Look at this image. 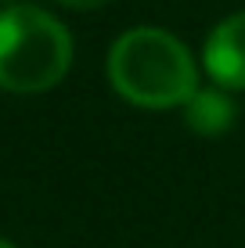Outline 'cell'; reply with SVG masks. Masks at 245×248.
<instances>
[{"label":"cell","instance_id":"obj_6","mask_svg":"<svg viewBox=\"0 0 245 248\" xmlns=\"http://www.w3.org/2000/svg\"><path fill=\"white\" fill-rule=\"evenodd\" d=\"M0 248H15L11 241H7V237H0Z\"/></svg>","mask_w":245,"mask_h":248},{"label":"cell","instance_id":"obj_1","mask_svg":"<svg viewBox=\"0 0 245 248\" xmlns=\"http://www.w3.org/2000/svg\"><path fill=\"white\" fill-rule=\"evenodd\" d=\"M108 79L123 101L166 112L180 108L198 90V68L173 32L137 25L108 50Z\"/></svg>","mask_w":245,"mask_h":248},{"label":"cell","instance_id":"obj_4","mask_svg":"<svg viewBox=\"0 0 245 248\" xmlns=\"http://www.w3.org/2000/svg\"><path fill=\"white\" fill-rule=\"evenodd\" d=\"M184 119L198 137H220L234 126V101L227 97L224 87L195 90L184 101Z\"/></svg>","mask_w":245,"mask_h":248},{"label":"cell","instance_id":"obj_5","mask_svg":"<svg viewBox=\"0 0 245 248\" xmlns=\"http://www.w3.org/2000/svg\"><path fill=\"white\" fill-rule=\"evenodd\" d=\"M58 4L72 7V11H94V7H105V4H112V0H58Z\"/></svg>","mask_w":245,"mask_h":248},{"label":"cell","instance_id":"obj_2","mask_svg":"<svg viewBox=\"0 0 245 248\" xmlns=\"http://www.w3.org/2000/svg\"><path fill=\"white\" fill-rule=\"evenodd\" d=\"M72 36L50 11L15 4L0 11V90L44 93L69 76Z\"/></svg>","mask_w":245,"mask_h":248},{"label":"cell","instance_id":"obj_3","mask_svg":"<svg viewBox=\"0 0 245 248\" xmlns=\"http://www.w3.org/2000/svg\"><path fill=\"white\" fill-rule=\"evenodd\" d=\"M202 65L224 90H245V11L231 15L206 36Z\"/></svg>","mask_w":245,"mask_h":248}]
</instances>
